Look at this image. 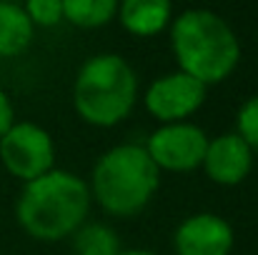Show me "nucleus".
I'll use <instances>...</instances> for the list:
<instances>
[{
    "label": "nucleus",
    "mask_w": 258,
    "mask_h": 255,
    "mask_svg": "<svg viewBox=\"0 0 258 255\" xmlns=\"http://www.w3.org/2000/svg\"><path fill=\"white\" fill-rule=\"evenodd\" d=\"M118 255H156V253H151V250H120Z\"/></svg>",
    "instance_id": "nucleus-17"
},
{
    "label": "nucleus",
    "mask_w": 258,
    "mask_h": 255,
    "mask_svg": "<svg viewBox=\"0 0 258 255\" xmlns=\"http://www.w3.org/2000/svg\"><path fill=\"white\" fill-rule=\"evenodd\" d=\"M138 98V78L125 58L100 53L88 58L73 83V105L95 128H113L125 120Z\"/></svg>",
    "instance_id": "nucleus-4"
},
{
    "label": "nucleus",
    "mask_w": 258,
    "mask_h": 255,
    "mask_svg": "<svg viewBox=\"0 0 258 255\" xmlns=\"http://www.w3.org/2000/svg\"><path fill=\"white\" fill-rule=\"evenodd\" d=\"M201 168L218 185H238L253 168V150L243 143L238 133H223L208 140Z\"/></svg>",
    "instance_id": "nucleus-9"
},
{
    "label": "nucleus",
    "mask_w": 258,
    "mask_h": 255,
    "mask_svg": "<svg viewBox=\"0 0 258 255\" xmlns=\"http://www.w3.org/2000/svg\"><path fill=\"white\" fill-rule=\"evenodd\" d=\"M90 200V188L83 178L53 168L23 185L15 218L30 238L53 243L73 235L86 223Z\"/></svg>",
    "instance_id": "nucleus-1"
},
{
    "label": "nucleus",
    "mask_w": 258,
    "mask_h": 255,
    "mask_svg": "<svg viewBox=\"0 0 258 255\" xmlns=\"http://www.w3.org/2000/svg\"><path fill=\"white\" fill-rule=\"evenodd\" d=\"M171 48L178 70L206 88L223 83L241 60L236 30L213 10L193 8L171 20Z\"/></svg>",
    "instance_id": "nucleus-2"
},
{
    "label": "nucleus",
    "mask_w": 258,
    "mask_h": 255,
    "mask_svg": "<svg viewBox=\"0 0 258 255\" xmlns=\"http://www.w3.org/2000/svg\"><path fill=\"white\" fill-rule=\"evenodd\" d=\"M173 8L168 0H125L118 5L120 25L141 38L158 35L171 23Z\"/></svg>",
    "instance_id": "nucleus-10"
},
{
    "label": "nucleus",
    "mask_w": 258,
    "mask_h": 255,
    "mask_svg": "<svg viewBox=\"0 0 258 255\" xmlns=\"http://www.w3.org/2000/svg\"><path fill=\"white\" fill-rule=\"evenodd\" d=\"M208 140L211 138L203 133V128L193 123H171L153 130L143 148L158 170L190 173L203 165Z\"/></svg>",
    "instance_id": "nucleus-6"
},
{
    "label": "nucleus",
    "mask_w": 258,
    "mask_h": 255,
    "mask_svg": "<svg viewBox=\"0 0 258 255\" xmlns=\"http://www.w3.org/2000/svg\"><path fill=\"white\" fill-rule=\"evenodd\" d=\"M33 23L23 5L0 3V58L20 55L33 43Z\"/></svg>",
    "instance_id": "nucleus-11"
},
{
    "label": "nucleus",
    "mask_w": 258,
    "mask_h": 255,
    "mask_svg": "<svg viewBox=\"0 0 258 255\" xmlns=\"http://www.w3.org/2000/svg\"><path fill=\"white\" fill-rule=\"evenodd\" d=\"M118 15L115 0H63V20L78 28H100Z\"/></svg>",
    "instance_id": "nucleus-12"
},
{
    "label": "nucleus",
    "mask_w": 258,
    "mask_h": 255,
    "mask_svg": "<svg viewBox=\"0 0 258 255\" xmlns=\"http://www.w3.org/2000/svg\"><path fill=\"white\" fill-rule=\"evenodd\" d=\"M233 240L231 223L216 213H196L185 218L173 235L178 255H231Z\"/></svg>",
    "instance_id": "nucleus-8"
},
{
    "label": "nucleus",
    "mask_w": 258,
    "mask_h": 255,
    "mask_svg": "<svg viewBox=\"0 0 258 255\" xmlns=\"http://www.w3.org/2000/svg\"><path fill=\"white\" fill-rule=\"evenodd\" d=\"M73 250L76 255H118L120 240L118 233L103 223H90V225L83 223L73 233Z\"/></svg>",
    "instance_id": "nucleus-13"
},
{
    "label": "nucleus",
    "mask_w": 258,
    "mask_h": 255,
    "mask_svg": "<svg viewBox=\"0 0 258 255\" xmlns=\"http://www.w3.org/2000/svg\"><path fill=\"white\" fill-rule=\"evenodd\" d=\"M0 160L5 170L18 180H35L53 170L55 145L45 128L35 123H15L0 138Z\"/></svg>",
    "instance_id": "nucleus-5"
},
{
    "label": "nucleus",
    "mask_w": 258,
    "mask_h": 255,
    "mask_svg": "<svg viewBox=\"0 0 258 255\" xmlns=\"http://www.w3.org/2000/svg\"><path fill=\"white\" fill-rule=\"evenodd\" d=\"M15 125V110L5 90H0V138Z\"/></svg>",
    "instance_id": "nucleus-16"
},
{
    "label": "nucleus",
    "mask_w": 258,
    "mask_h": 255,
    "mask_svg": "<svg viewBox=\"0 0 258 255\" xmlns=\"http://www.w3.org/2000/svg\"><path fill=\"white\" fill-rule=\"evenodd\" d=\"M161 183V170L151 160L143 145L123 143L105 150L93 165L90 198L118 218L141 213L156 195Z\"/></svg>",
    "instance_id": "nucleus-3"
},
{
    "label": "nucleus",
    "mask_w": 258,
    "mask_h": 255,
    "mask_svg": "<svg viewBox=\"0 0 258 255\" xmlns=\"http://www.w3.org/2000/svg\"><path fill=\"white\" fill-rule=\"evenodd\" d=\"M206 93L208 88L203 83L175 70L153 80L151 88L146 90L143 103L156 120L171 125V123H185V118H190L206 103Z\"/></svg>",
    "instance_id": "nucleus-7"
},
{
    "label": "nucleus",
    "mask_w": 258,
    "mask_h": 255,
    "mask_svg": "<svg viewBox=\"0 0 258 255\" xmlns=\"http://www.w3.org/2000/svg\"><path fill=\"white\" fill-rule=\"evenodd\" d=\"M236 133L243 138V143H246L251 150H258V95H251V98L238 108Z\"/></svg>",
    "instance_id": "nucleus-14"
},
{
    "label": "nucleus",
    "mask_w": 258,
    "mask_h": 255,
    "mask_svg": "<svg viewBox=\"0 0 258 255\" xmlns=\"http://www.w3.org/2000/svg\"><path fill=\"white\" fill-rule=\"evenodd\" d=\"M33 28L43 25V28H53L58 23H63V0H30L23 5Z\"/></svg>",
    "instance_id": "nucleus-15"
}]
</instances>
